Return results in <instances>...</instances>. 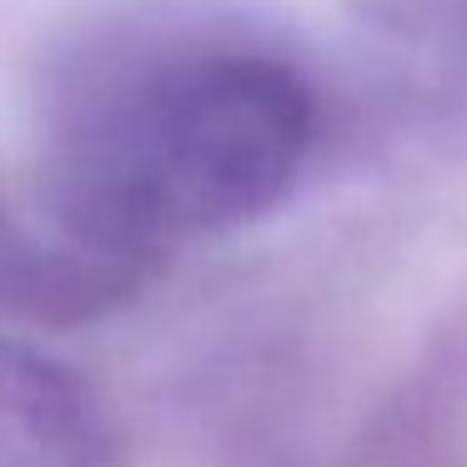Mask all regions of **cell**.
<instances>
[{"mask_svg":"<svg viewBox=\"0 0 467 467\" xmlns=\"http://www.w3.org/2000/svg\"><path fill=\"white\" fill-rule=\"evenodd\" d=\"M312 151V76L256 21L182 0L96 16L46 81L5 312L41 327L116 312L186 242L276 212Z\"/></svg>","mask_w":467,"mask_h":467,"instance_id":"obj_1","label":"cell"},{"mask_svg":"<svg viewBox=\"0 0 467 467\" xmlns=\"http://www.w3.org/2000/svg\"><path fill=\"white\" fill-rule=\"evenodd\" d=\"M0 392V467H111V427L71 367L11 342Z\"/></svg>","mask_w":467,"mask_h":467,"instance_id":"obj_2","label":"cell"}]
</instances>
